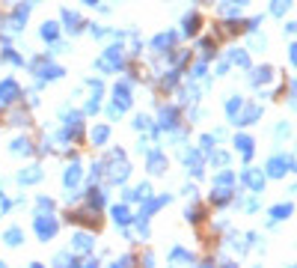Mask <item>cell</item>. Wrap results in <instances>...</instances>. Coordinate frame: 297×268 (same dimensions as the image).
Wrapping results in <instances>:
<instances>
[{"instance_id":"obj_1","label":"cell","mask_w":297,"mask_h":268,"mask_svg":"<svg viewBox=\"0 0 297 268\" xmlns=\"http://www.w3.org/2000/svg\"><path fill=\"white\" fill-rule=\"evenodd\" d=\"M36 233H39V238H42V241H48L51 235L57 233V221H54V218L39 215V218H36Z\"/></svg>"},{"instance_id":"obj_2","label":"cell","mask_w":297,"mask_h":268,"mask_svg":"<svg viewBox=\"0 0 297 268\" xmlns=\"http://www.w3.org/2000/svg\"><path fill=\"white\" fill-rule=\"evenodd\" d=\"M291 164H294V161H291V158H288V161H285V158H273V161H270V164H267V173H270V176H276V179H279V176H285V173H288V170H291Z\"/></svg>"},{"instance_id":"obj_3","label":"cell","mask_w":297,"mask_h":268,"mask_svg":"<svg viewBox=\"0 0 297 268\" xmlns=\"http://www.w3.org/2000/svg\"><path fill=\"white\" fill-rule=\"evenodd\" d=\"M15 99H18V84L15 81H3L0 84V101L9 104V101H15Z\"/></svg>"},{"instance_id":"obj_4","label":"cell","mask_w":297,"mask_h":268,"mask_svg":"<svg viewBox=\"0 0 297 268\" xmlns=\"http://www.w3.org/2000/svg\"><path fill=\"white\" fill-rule=\"evenodd\" d=\"M244 182H247L253 191H262V185H264V179L256 173V170H247V173H244Z\"/></svg>"},{"instance_id":"obj_5","label":"cell","mask_w":297,"mask_h":268,"mask_svg":"<svg viewBox=\"0 0 297 268\" xmlns=\"http://www.w3.org/2000/svg\"><path fill=\"white\" fill-rule=\"evenodd\" d=\"M235 146H238V149H241L247 158L253 155V140H250V137H244V134H241V137H235Z\"/></svg>"},{"instance_id":"obj_6","label":"cell","mask_w":297,"mask_h":268,"mask_svg":"<svg viewBox=\"0 0 297 268\" xmlns=\"http://www.w3.org/2000/svg\"><path fill=\"white\" fill-rule=\"evenodd\" d=\"M89 247H92V238H89V235H74V250H80V253H83V250H89Z\"/></svg>"},{"instance_id":"obj_7","label":"cell","mask_w":297,"mask_h":268,"mask_svg":"<svg viewBox=\"0 0 297 268\" xmlns=\"http://www.w3.org/2000/svg\"><path fill=\"white\" fill-rule=\"evenodd\" d=\"M113 221H116V224H128V221H131L128 209H125V206H116V209H113Z\"/></svg>"},{"instance_id":"obj_8","label":"cell","mask_w":297,"mask_h":268,"mask_svg":"<svg viewBox=\"0 0 297 268\" xmlns=\"http://www.w3.org/2000/svg\"><path fill=\"white\" fill-rule=\"evenodd\" d=\"M161 125H164V128H172V125H175V107H169V110L161 113Z\"/></svg>"},{"instance_id":"obj_9","label":"cell","mask_w":297,"mask_h":268,"mask_svg":"<svg viewBox=\"0 0 297 268\" xmlns=\"http://www.w3.org/2000/svg\"><path fill=\"white\" fill-rule=\"evenodd\" d=\"M77 179H80V167L74 164V167L66 170V185H68V188H71V185H77Z\"/></svg>"},{"instance_id":"obj_10","label":"cell","mask_w":297,"mask_h":268,"mask_svg":"<svg viewBox=\"0 0 297 268\" xmlns=\"http://www.w3.org/2000/svg\"><path fill=\"white\" fill-rule=\"evenodd\" d=\"M60 75H63V69L60 66H48L45 72H42V81H57Z\"/></svg>"},{"instance_id":"obj_11","label":"cell","mask_w":297,"mask_h":268,"mask_svg":"<svg viewBox=\"0 0 297 268\" xmlns=\"http://www.w3.org/2000/svg\"><path fill=\"white\" fill-rule=\"evenodd\" d=\"M42 39H48V42H51V39H57V24H54V21L42 24Z\"/></svg>"},{"instance_id":"obj_12","label":"cell","mask_w":297,"mask_h":268,"mask_svg":"<svg viewBox=\"0 0 297 268\" xmlns=\"http://www.w3.org/2000/svg\"><path fill=\"white\" fill-rule=\"evenodd\" d=\"M270 215H273V221H282V218H288V215H291V206H276Z\"/></svg>"},{"instance_id":"obj_13","label":"cell","mask_w":297,"mask_h":268,"mask_svg":"<svg viewBox=\"0 0 297 268\" xmlns=\"http://www.w3.org/2000/svg\"><path fill=\"white\" fill-rule=\"evenodd\" d=\"M6 244H12V247L21 244V230H9V233H6Z\"/></svg>"},{"instance_id":"obj_14","label":"cell","mask_w":297,"mask_h":268,"mask_svg":"<svg viewBox=\"0 0 297 268\" xmlns=\"http://www.w3.org/2000/svg\"><path fill=\"white\" fill-rule=\"evenodd\" d=\"M288 6H291L288 0H273V9H270V12H273V15H282V12H285Z\"/></svg>"},{"instance_id":"obj_15","label":"cell","mask_w":297,"mask_h":268,"mask_svg":"<svg viewBox=\"0 0 297 268\" xmlns=\"http://www.w3.org/2000/svg\"><path fill=\"white\" fill-rule=\"evenodd\" d=\"M36 179H42L39 167H30V173H21V182H36Z\"/></svg>"},{"instance_id":"obj_16","label":"cell","mask_w":297,"mask_h":268,"mask_svg":"<svg viewBox=\"0 0 297 268\" xmlns=\"http://www.w3.org/2000/svg\"><path fill=\"white\" fill-rule=\"evenodd\" d=\"M196 24H199L196 15H187V18H184V33H193V30H196Z\"/></svg>"},{"instance_id":"obj_17","label":"cell","mask_w":297,"mask_h":268,"mask_svg":"<svg viewBox=\"0 0 297 268\" xmlns=\"http://www.w3.org/2000/svg\"><path fill=\"white\" fill-rule=\"evenodd\" d=\"M149 167H152V173H164V158H161V155H152V161H149Z\"/></svg>"},{"instance_id":"obj_18","label":"cell","mask_w":297,"mask_h":268,"mask_svg":"<svg viewBox=\"0 0 297 268\" xmlns=\"http://www.w3.org/2000/svg\"><path fill=\"white\" fill-rule=\"evenodd\" d=\"M107 128H104V125H98V128H95V131H92V140H95V143H104V140H107Z\"/></svg>"},{"instance_id":"obj_19","label":"cell","mask_w":297,"mask_h":268,"mask_svg":"<svg viewBox=\"0 0 297 268\" xmlns=\"http://www.w3.org/2000/svg\"><path fill=\"white\" fill-rule=\"evenodd\" d=\"M241 104H244V101L238 99V96H235V99H232L229 104H226V110H229V116H235V113H238V110H241Z\"/></svg>"},{"instance_id":"obj_20","label":"cell","mask_w":297,"mask_h":268,"mask_svg":"<svg viewBox=\"0 0 297 268\" xmlns=\"http://www.w3.org/2000/svg\"><path fill=\"white\" fill-rule=\"evenodd\" d=\"M12 149H15V152H24V155H27V152H30V143H27V140H15V143H12Z\"/></svg>"},{"instance_id":"obj_21","label":"cell","mask_w":297,"mask_h":268,"mask_svg":"<svg viewBox=\"0 0 297 268\" xmlns=\"http://www.w3.org/2000/svg\"><path fill=\"white\" fill-rule=\"evenodd\" d=\"M267 78H270V69H259L256 78H253V84H262V81H267Z\"/></svg>"},{"instance_id":"obj_22","label":"cell","mask_w":297,"mask_h":268,"mask_svg":"<svg viewBox=\"0 0 297 268\" xmlns=\"http://www.w3.org/2000/svg\"><path fill=\"white\" fill-rule=\"evenodd\" d=\"M169 42H172V36H169V33H166V36H158V39H155V48L161 51V48H166Z\"/></svg>"},{"instance_id":"obj_23","label":"cell","mask_w":297,"mask_h":268,"mask_svg":"<svg viewBox=\"0 0 297 268\" xmlns=\"http://www.w3.org/2000/svg\"><path fill=\"white\" fill-rule=\"evenodd\" d=\"M232 60H235L238 66H247V54H232Z\"/></svg>"},{"instance_id":"obj_24","label":"cell","mask_w":297,"mask_h":268,"mask_svg":"<svg viewBox=\"0 0 297 268\" xmlns=\"http://www.w3.org/2000/svg\"><path fill=\"white\" fill-rule=\"evenodd\" d=\"M86 3H89V6H95V3H98V0H86Z\"/></svg>"},{"instance_id":"obj_25","label":"cell","mask_w":297,"mask_h":268,"mask_svg":"<svg viewBox=\"0 0 297 268\" xmlns=\"http://www.w3.org/2000/svg\"><path fill=\"white\" fill-rule=\"evenodd\" d=\"M241 3H247V0H241Z\"/></svg>"}]
</instances>
